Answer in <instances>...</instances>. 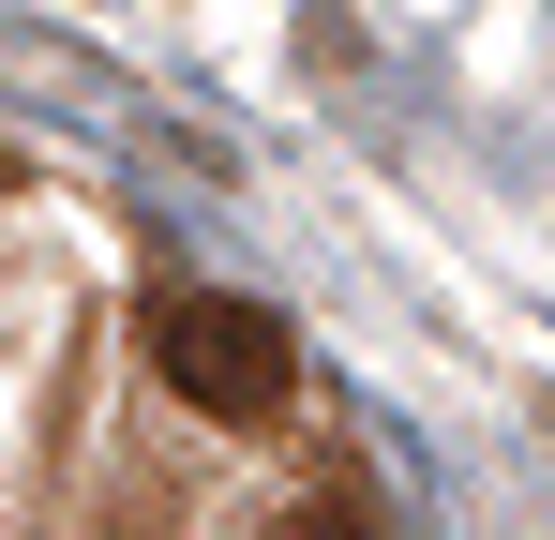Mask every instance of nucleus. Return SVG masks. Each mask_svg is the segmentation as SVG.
I'll return each instance as SVG.
<instances>
[{
  "mask_svg": "<svg viewBox=\"0 0 555 540\" xmlns=\"http://www.w3.org/2000/svg\"><path fill=\"white\" fill-rule=\"evenodd\" d=\"M300 540H375V511H361V496H315V511H300Z\"/></svg>",
  "mask_w": 555,
  "mask_h": 540,
  "instance_id": "nucleus-2",
  "label": "nucleus"
},
{
  "mask_svg": "<svg viewBox=\"0 0 555 540\" xmlns=\"http://www.w3.org/2000/svg\"><path fill=\"white\" fill-rule=\"evenodd\" d=\"M120 540H151V526H120Z\"/></svg>",
  "mask_w": 555,
  "mask_h": 540,
  "instance_id": "nucleus-3",
  "label": "nucleus"
},
{
  "mask_svg": "<svg viewBox=\"0 0 555 540\" xmlns=\"http://www.w3.org/2000/svg\"><path fill=\"white\" fill-rule=\"evenodd\" d=\"M151 375H166L181 406H210V421H271L285 390H300V346H285V316L225 300V285H195V300L151 316Z\"/></svg>",
  "mask_w": 555,
  "mask_h": 540,
  "instance_id": "nucleus-1",
  "label": "nucleus"
}]
</instances>
